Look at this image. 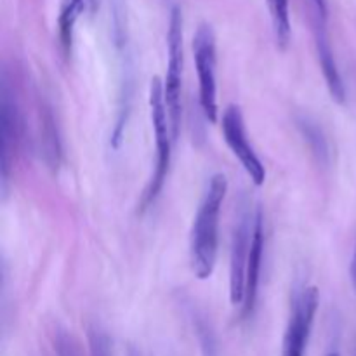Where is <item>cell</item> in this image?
<instances>
[{
	"instance_id": "4",
	"label": "cell",
	"mask_w": 356,
	"mask_h": 356,
	"mask_svg": "<svg viewBox=\"0 0 356 356\" xmlns=\"http://www.w3.org/2000/svg\"><path fill=\"white\" fill-rule=\"evenodd\" d=\"M193 59L198 75V97L204 117L211 124L218 122V47L216 33L211 24L204 23L198 26L193 37Z\"/></svg>"
},
{
	"instance_id": "14",
	"label": "cell",
	"mask_w": 356,
	"mask_h": 356,
	"mask_svg": "<svg viewBox=\"0 0 356 356\" xmlns=\"http://www.w3.org/2000/svg\"><path fill=\"white\" fill-rule=\"evenodd\" d=\"M87 337H89L90 356H113L110 337L99 327H89Z\"/></svg>"
},
{
	"instance_id": "19",
	"label": "cell",
	"mask_w": 356,
	"mask_h": 356,
	"mask_svg": "<svg viewBox=\"0 0 356 356\" xmlns=\"http://www.w3.org/2000/svg\"><path fill=\"white\" fill-rule=\"evenodd\" d=\"M99 2L101 0H86V6H87V10H90V13H94V10L99 7Z\"/></svg>"
},
{
	"instance_id": "5",
	"label": "cell",
	"mask_w": 356,
	"mask_h": 356,
	"mask_svg": "<svg viewBox=\"0 0 356 356\" xmlns=\"http://www.w3.org/2000/svg\"><path fill=\"white\" fill-rule=\"evenodd\" d=\"M320 294L316 287H302L292 299L291 316L284 334L282 356H305L318 312Z\"/></svg>"
},
{
	"instance_id": "7",
	"label": "cell",
	"mask_w": 356,
	"mask_h": 356,
	"mask_svg": "<svg viewBox=\"0 0 356 356\" xmlns=\"http://www.w3.org/2000/svg\"><path fill=\"white\" fill-rule=\"evenodd\" d=\"M254 218L247 209H242L236 221L232 240V256H229V299L232 305L242 306L243 289H245V271L252 243Z\"/></svg>"
},
{
	"instance_id": "8",
	"label": "cell",
	"mask_w": 356,
	"mask_h": 356,
	"mask_svg": "<svg viewBox=\"0 0 356 356\" xmlns=\"http://www.w3.org/2000/svg\"><path fill=\"white\" fill-rule=\"evenodd\" d=\"M2 179L3 183L7 181L10 170V162L14 160V153L19 148L23 141V117L21 110L17 108V101L10 90L9 82L3 75L2 82Z\"/></svg>"
},
{
	"instance_id": "17",
	"label": "cell",
	"mask_w": 356,
	"mask_h": 356,
	"mask_svg": "<svg viewBox=\"0 0 356 356\" xmlns=\"http://www.w3.org/2000/svg\"><path fill=\"white\" fill-rule=\"evenodd\" d=\"M313 2H315V6H316V9H318V13H320V17H325V14H327V7H325V0H313Z\"/></svg>"
},
{
	"instance_id": "9",
	"label": "cell",
	"mask_w": 356,
	"mask_h": 356,
	"mask_svg": "<svg viewBox=\"0 0 356 356\" xmlns=\"http://www.w3.org/2000/svg\"><path fill=\"white\" fill-rule=\"evenodd\" d=\"M263 252H264L263 214H261V211H257L256 216H254L252 243H250V256H249V263H247V271H245V289H243V302H242L243 320L252 316L254 308H256L261 268H263Z\"/></svg>"
},
{
	"instance_id": "1",
	"label": "cell",
	"mask_w": 356,
	"mask_h": 356,
	"mask_svg": "<svg viewBox=\"0 0 356 356\" xmlns=\"http://www.w3.org/2000/svg\"><path fill=\"white\" fill-rule=\"evenodd\" d=\"M228 193L225 174H214L198 205L190 235L191 270L197 278L205 280L214 273L219 249V218L222 202Z\"/></svg>"
},
{
	"instance_id": "15",
	"label": "cell",
	"mask_w": 356,
	"mask_h": 356,
	"mask_svg": "<svg viewBox=\"0 0 356 356\" xmlns=\"http://www.w3.org/2000/svg\"><path fill=\"white\" fill-rule=\"evenodd\" d=\"M197 334L198 339H200L204 356H221L219 355L218 341H216L214 334H212V330L209 329V325L204 320H197Z\"/></svg>"
},
{
	"instance_id": "16",
	"label": "cell",
	"mask_w": 356,
	"mask_h": 356,
	"mask_svg": "<svg viewBox=\"0 0 356 356\" xmlns=\"http://www.w3.org/2000/svg\"><path fill=\"white\" fill-rule=\"evenodd\" d=\"M302 131H305V136L308 138L309 143H315V152L316 153H322V155H325L327 153V145H325V139L322 138V134H320L318 129L315 127V125L308 124V122H302L301 124Z\"/></svg>"
},
{
	"instance_id": "3",
	"label": "cell",
	"mask_w": 356,
	"mask_h": 356,
	"mask_svg": "<svg viewBox=\"0 0 356 356\" xmlns=\"http://www.w3.org/2000/svg\"><path fill=\"white\" fill-rule=\"evenodd\" d=\"M167 73L163 80L167 110H169L170 124H172L174 138H179L181 131V90H183V70H184V37H183V13L177 6H172L169 16V33H167Z\"/></svg>"
},
{
	"instance_id": "12",
	"label": "cell",
	"mask_w": 356,
	"mask_h": 356,
	"mask_svg": "<svg viewBox=\"0 0 356 356\" xmlns=\"http://www.w3.org/2000/svg\"><path fill=\"white\" fill-rule=\"evenodd\" d=\"M270 7L271 23H273L275 38L278 47L285 49L291 42V10H289V0H268Z\"/></svg>"
},
{
	"instance_id": "20",
	"label": "cell",
	"mask_w": 356,
	"mask_h": 356,
	"mask_svg": "<svg viewBox=\"0 0 356 356\" xmlns=\"http://www.w3.org/2000/svg\"><path fill=\"white\" fill-rule=\"evenodd\" d=\"M129 356H139V353H138V351L131 350V351H129Z\"/></svg>"
},
{
	"instance_id": "2",
	"label": "cell",
	"mask_w": 356,
	"mask_h": 356,
	"mask_svg": "<svg viewBox=\"0 0 356 356\" xmlns=\"http://www.w3.org/2000/svg\"><path fill=\"white\" fill-rule=\"evenodd\" d=\"M149 117H152L153 134H155L156 145V163L155 170L152 174L148 186L143 193L139 211L145 212L152 207L159 198L167 176H169L170 160H172V143L176 141L170 124L169 110L165 103V92H163V82H160L159 76L149 83Z\"/></svg>"
},
{
	"instance_id": "21",
	"label": "cell",
	"mask_w": 356,
	"mask_h": 356,
	"mask_svg": "<svg viewBox=\"0 0 356 356\" xmlns=\"http://www.w3.org/2000/svg\"><path fill=\"white\" fill-rule=\"evenodd\" d=\"M329 356H339V355H337V353H330Z\"/></svg>"
},
{
	"instance_id": "6",
	"label": "cell",
	"mask_w": 356,
	"mask_h": 356,
	"mask_svg": "<svg viewBox=\"0 0 356 356\" xmlns=\"http://www.w3.org/2000/svg\"><path fill=\"white\" fill-rule=\"evenodd\" d=\"M221 129L226 145L232 149L233 155L238 159L240 165L243 167L247 176L252 179V183L256 184V186L264 184V181H266V169H264L263 162H261V159L257 156L252 143L249 141L245 120H243L240 106L229 104V106L226 108L225 113H222Z\"/></svg>"
},
{
	"instance_id": "13",
	"label": "cell",
	"mask_w": 356,
	"mask_h": 356,
	"mask_svg": "<svg viewBox=\"0 0 356 356\" xmlns=\"http://www.w3.org/2000/svg\"><path fill=\"white\" fill-rule=\"evenodd\" d=\"M52 348H54L56 356H82L79 343L66 330H58L54 334V337H52Z\"/></svg>"
},
{
	"instance_id": "10",
	"label": "cell",
	"mask_w": 356,
	"mask_h": 356,
	"mask_svg": "<svg viewBox=\"0 0 356 356\" xmlns=\"http://www.w3.org/2000/svg\"><path fill=\"white\" fill-rule=\"evenodd\" d=\"M316 47H318L320 65H322L327 87H329L330 94H332L337 103H344L346 101V87H344L343 76H341L337 63L334 59L332 49H330V44L325 35H323V31H318V35H316Z\"/></svg>"
},
{
	"instance_id": "18",
	"label": "cell",
	"mask_w": 356,
	"mask_h": 356,
	"mask_svg": "<svg viewBox=\"0 0 356 356\" xmlns=\"http://www.w3.org/2000/svg\"><path fill=\"white\" fill-rule=\"evenodd\" d=\"M351 280H353V287H355V292H356V249H355L353 261H351Z\"/></svg>"
},
{
	"instance_id": "11",
	"label": "cell",
	"mask_w": 356,
	"mask_h": 356,
	"mask_svg": "<svg viewBox=\"0 0 356 356\" xmlns=\"http://www.w3.org/2000/svg\"><path fill=\"white\" fill-rule=\"evenodd\" d=\"M40 129H42V146H44L45 162L49 167H58L61 160V145H59L58 129H56V118L51 108L42 103L40 106Z\"/></svg>"
}]
</instances>
